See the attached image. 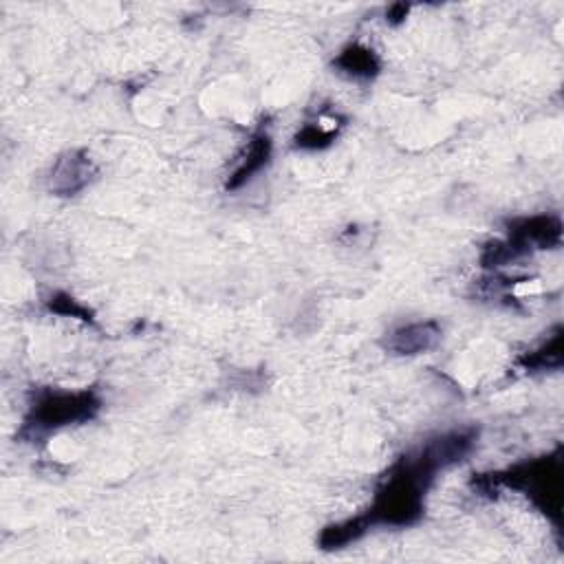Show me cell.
<instances>
[{"label":"cell","mask_w":564,"mask_h":564,"mask_svg":"<svg viewBox=\"0 0 564 564\" xmlns=\"http://www.w3.org/2000/svg\"><path fill=\"white\" fill-rule=\"evenodd\" d=\"M439 470H443V465L430 446L415 457L410 454V457L401 459L390 470L382 490L377 492L373 507L364 514L368 525H415L423 514V498Z\"/></svg>","instance_id":"cell-1"},{"label":"cell","mask_w":564,"mask_h":564,"mask_svg":"<svg viewBox=\"0 0 564 564\" xmlns=\"http://www.w3.org/2000/svg\"><path fill=\"white\" fill-rule=\"evenodd\" d=\"M102 408V401L93 390H82V393H58V390H47L40 393L29 408L25 421V430L34 432H51L71 423L91 421Z\"/></svg>","instance_id":"cell-2"},{"label":"cell","mask_w":564,"mask_h":564,"mask_svg":"<svg viewBox=\"0 0 564 564\" xmlns=\"http://www.w3.org/2000/svg\"><path fill=\"white\" fill-rule=\"evenodd\" d=\"M562 241V223L558 216H531L520 219L509 230L507 243L514 247L518 256L527 254L529 249L558 247Z\"/></svg>","instance_id":"cell-3"},{"label":"cell","mask_w":564,"mask_h":564,"mask_svg":"<svg viewBox=\"0 0 564 564\" xmlns=\"http://www.w3.org/2000/svg\"><path fill=\"white\" fill-rule=\"evenodd\" d=\"M95 164L84 150H69L64 153L51 170V190L60 197H73L84 190L95 177Z\"/></svg>","instance_id":"cell-4"},{"label":"cell","mask_w":564,"mask_h":564,"mask_svg":"<svg viewBox=\"0 0 564 564\" xmlns=\"http://www.w3.org/2000/svg\"><path fill=\"white\" fill-rule=\"evenodd\" d=\"M441 340L439 322H412L390 333L386 346L397 355H421L435 349Z\"/></svg>","instance_id":"cell-5"},{"label":"cell","mask_w":564,"mask_h":564,"mask_svg":"<svg viewBox=\"0 0 564 564\" xmlns=\"http://www.w3.org/2000/svg\"><path fill=\"white\" fill-rule=\"evenodd\" d=\"M271 150H274V144H271V137L267 133L254 135L252 141H249L243 161L234 170V175L227 179L225 188L227 190H238V188H243L247 181H252L258 175V172L269 164Z\"/></svg>","instance_id":"cell-6"},{"label":"cell","mask_w":564,"mask_h":564,"mask_svg":"<svg viewBox=\"0 0 564 564\" xmlns=\"http://www.w3.org/2000/svg\"><path fill=\"white\" fill-rule=\"evenodd\" d=\"M333 67H338L340 73L349 75V78L355 80H373L379 73V60L373 49L362 45H351L335 58Z\"/></svg>","instance_id":"cell-7"},{"label":"cell","mask_w":564,"mask_h":564,"mask_svg":"<svg viewBox=\"0 0 564 564\" xmlns=\"http://www.w3.org/2000/svg\"><path fill=\"white\" fill-rule=\"evenodd\" d=\"M368 529H371V525H368L366 516H357L353 520H346V523H338L324 529L320 536V545L322 549H340L360 540Z\"/></svg>","instance_id":"cell-8"},{"label":"cell","mask_w":564,"mask_h":564,"mask_svg":"<svg viewBox=\"0 0 564 564\" xmlns=\"http://www.w3.org/2000/svg\"><path fill=\"white\" fill-rule=\"evenodd\" d=\"M562 329H556V335L549 342H545L540 349L523 355L518 360L520 366L527 371H547V368H558L562 364Z\"/></svg>","instance_id":"cell-9"},{"label":"cell","mask_w":564,"mask_h":564,"mask_svg":"<svg viewBox=\"0 0 564 564\" xmlns=\"http://www.w3.org/2000/svg\"><path fill=\"white\" fill-rule=\"evenodd\" d=\"M338 135V130H327L316 124H307L305 128L300 130L296 135V148L302 150H320L331 146V141Z\"/></svg>","instance_id":"cell-10"},{"label":"cell","mask_w":564,"mask_h":564,"mask_svg":"<svg viewBox=\"0 0 564 564\" xmlns=\"http://www.w3.org/2000/svg\"><path fill=\"white\" fill-rule=\"evenodd\" d=\"M49 309L60 313V316L80 318V320H84V322H93L91 311L86 309V307H82L78 300H73V298L67 296V294H56V296H53L51 302H49Z\"/></svg>","instance_id":"cell-11"},{"label":"cell","mask_w":564,"mask_h":564,"mask_svg":"<svg viewBox=\"0 0 564 564\" xmlns=\"http://www.w3.org/2000/svg\"><path fill=\"white\" fill-rule=\"evenodd\" d=\"M406 16H408V7H406V5H395V7L388 12V23L399 25L401 20H404Z\"/></svg>","instance_id":"cell-12"}]
</instances>
